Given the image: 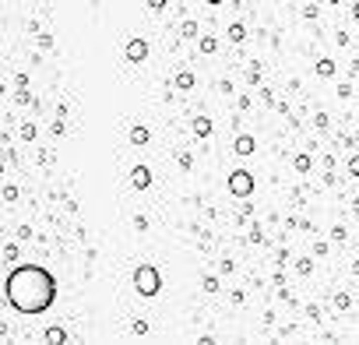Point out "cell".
Segmentation results:
<instances>
[{"mask_svg": "<svg viewBox=\"0 0 359 345\" xmlns=\"http://www.w3.org/2000/svg\"><path fill=\"white\" fill-rule=\"evenodd\" d=\"M4 292H7V303H11L14 310H21V314H39V310H46V306L57 299V282H53V275H50L46 268L28 264V268H18L14 275L7 278Z\"/></svg>", "mask_w": 359, "mask_h": 345, "instance_id": "cell-1", "label": "cell"}, {"mask_svg": "<svg viewBox=\"0 0 359 345\" xmlns=\"http://www.w3.org/2000/svg\"><path fill=\"white\" fill-rule=\"evenodd\" d=\"M134 289H138L141 296H155V292L162 289V275H158V268H151V264H138V272H134Z\"/></svg>", "mask_w": 359, "mask_h": 345, "instance_id": "cell-2", "label": "cell"}, {"mask_svg": "<svg viewBox=\"0 0 359 345\" xmlns=\"http://www.w3.org/2000/svg\"><path fill=\"white\" fill-rule=\"evenodd\" d=\"M229 194L250 198V194H254V176H250L247 169H232V173H229Z\"/></svg>", "mask_w": 359, "mask_h": 345, "instance_id": "cell-3", "label": "cell"}, {"mask_svg": "<svg viewBox=\"0 0 359 345\" xmlns=\"http://www.w3.org/2000/svg\"><path fill=\"white\" fill-rule=\"evenodd\" d=\"M131 187H134V190H148V187H151V169H148V166H134V169H131Z\"/></svg>", "mask_w": 359, "mask_h": 345, "instance_id": "cell-4", "label": "cell"}, {"mask_svg": "<svg viewBox=\"0 0 359 345\" xmlns=\"http://www.w3.org/2000/svg\"><path fill=\"white\" fill-rule=\"evenodd\" d=\"M144 57H148V43H144V39H131V43H127V60H131V64H141Z\"/></svg>", "mask_w": 359, "mask_h": 345, "instance_id": "cell-5", "label": "cell"}, {"mask_svg": "<svg viewBox=\"0 0 359 345\" xmlns=\"http://www.w3.org/2000/svg\"><path fill=\"white\" fill-rule=\"evenodd\" d=\"M254 148H257V141L250 138V134H240L236 138V155H254Z\"/></svg>", "mask_w": 359, "mask_h": 345, "instance_id": "cell-6", "label": "cell"}, {"mask_svg": "<svg viewBox=\"0 0 359 345\" xmlns=\"http://www.w3.org/2000/svg\"><path fill=\"white\" fill-rule=\"evenodd\" d=\"M194 134H197V138H208V134H212V120H208V117H194Z\"/></svg>", "mask_w": 359, "mask_h": 345, "instance_id": "cell-7", "label": "cell"}, {"mask_svg": "<svg viewBox=\"0 0 359 345\" xmlns=\"http://www.w3.org/2000/svg\"><path fill=\"white\" fill-rule=\"evenodd\" d=\"M173 85H176V88H183V92H187V88H194V74H190V70H180V74H176V78H173Z\"/></svg>", "mask_w": 359, "mask_h": 345, "instance_id": "cell-8", "label": "cell"}, {"mask_svg": "<svg viewBox=\"0 0 359 345\" xmlns=\"http://www.w3.org/2000/svg\"><path fill=\"white\" fill-rule=\"evenodd\" d=\"M148 138H151V134H148V127H141V124H138V127H131V144H148Z\"/></svg>", "mask_w": 359, "mask_h": 345, "instance_id": "cell-9", "label": "cell"}, {"mask_svg": "<svg viewBox=\"0 0 359 345\" xmlns=\"http://www.w3.org/2000/svg\"><path fill=\"white\" fill-rule=\"evenodd\" d=\"M215 50H218L215 35H201V53H215Z\"/></svg>", "mask_w": 359, "mask_h": 345, "instance_id": "cell-10", "label": "cell"}, {"mask_svg": "<svg viewBox=\"0 0 359 345\" xmlns=\"http://www.w3.org/2000/svg\"><path fill=\"white\" fill-rule=\"evenodd\" d=\"M243 35H247V28H243L240 21H236V25H229V39H232V43H243Z\"/></svg>", "mask_w": 359, "mask_h": 345, "instance_id": "cell-11", "label": "cell"}, {"mask_svg": "<svg viewBox=\"0 0 359 345\" xmlns=\"http://www.w3.org/2000/svg\"><path fill=\"white\" fill-rule=\"evenodd\" d=\"M296 169H299V173H310V169H313V159H310V155H296Z\"/></svg>", "mask_w": 359, "mask_h": 345, "instance_id": "cell-12", "label": "cell"}, {"mask_svg": "<svg viewBox=\"0 0 359 345\" xmlns=\"http://www.w3.org/2000/svg\"><path fill=\"white\" fill-rule=\"evenodd\" d=\"M64 338H67V335H64V328H50V331H46V342H53V345H60Z\"/></svg>", "mask_w": 359, "mask_h": 345, "instance_id": "cell-13", "label": "cell"}, {"mask_svg": "<svg viewBox=\"0 0 359 345\" xmlns=\"http://www.w3.org/2000/svg\"><path fill=\"white\" fill-rule=\"evenodd\" d=\"M317 74H321V78H331V74H335V64H331V60H317Z\"/></svg>", "mask_w": 359, "mask_h": 345, "instance_id": "cell-14", "label": "cell"}, {"mask_svg": "<svg viewBox=\"0 0 359 345\" xmlns=\"http://www.w3.org/2000/svg\"><path fill=\"white\" fill-rule=\"evenodd\" d=\"M183 35L194 39V35H197V25H194V21H183Z\"/></svg>", "mask_w": 359, "mask_h": 345, "instance_id": "cell-15", "label": "cell"}, {"mask_svg": "<svg viewBox=\"0 0 359 345\" xmlns=\"http://www.w3.org/2000/svg\"><path fill=\"white\" fill-rule=\"evenodd\" d=\"M247 78L257 81V78H261V64H250V67H247Z\"/></svg>", "mask_w": 359, "mask_h": 345, "instance_id": "cell-16", "label": "cell"}, {"mask_svg": "<svg viewBox=\"0 0 359 345\" xmlns=\"http://www.w3.org/2000/svg\"><path fill=\"white\" fill-rule=\"evenodd\" d=\"M349 176H359V155L349 159Z\"/></svg>", "mask_w": 359, "mask_h": 345, "instance_id": "cell-17", "label": "cell"}, {"mask_svg": "<svg viewBox=\"0 0 359 345\" xmlns=\"http://www.w3.org/2000/svg\"><path fill=\"white\" fill-rule=\"evenodd\" d=\"M335 306H338V310H345V306H349V296H345V292H338V296H335Z\"/></svg>", "mask_w": 359, "mask_h": 345, "instance_id": "cell-18", "label": "cell"}, {"mask_svg": "<svg viewBox=\"0 0 359 345\" xmlns=\"http://www.w3.org/2000/svg\"><path fill=\"white\" fill-rule=\"evenodd\" d=\"M21 138L32 141V138H35V127H32V124H25V127H21Z\"/></svg>", "mask_w": 359, "mask_h": 345, "instance_id": "cell-19", "label": "cell"}, {"mask_svg": "<svg viewBox=\"0 0 359 345\" xmlns=\"http://www.w3.org/2000/svg\"><path fill=\"white\" fill-rule=\"evenodd\" d=\"M296 268H299V275H310V272H313V264H310V261H299Z\"/></svg>", "mask_w": 359, "mask_h": 345, "instance_id": "cell-20", "label": "cell"}, {"mask_svg": "<svg viewBox=\"0 0 359 345\" xmlns=\"http://www.w3.org/2000/svg\"><path fill=\"white\" fill-rule=\"evenodd\" d=\"M205 289H208V292H215V289H218V278L208 275V278H205Z\"/></svg>", "mask_w": 359, "mask_h": 345, "instance_id": "cell-21", "label": "cell"}, {"mask_svg": "<svg viewBox=\"0 0 359 345\" xmlns=\"http://www.w3.org/2000/svg\"><path fill=\"white\" fill-rule=\"evenodd\" d=\"M352 18H356V21H359V0H356V7H352Z\"/></svg>", "mask_w": 359, "mask_h": 345, "instance_id": "cell-22", "label": "cell"}]
</instances>
